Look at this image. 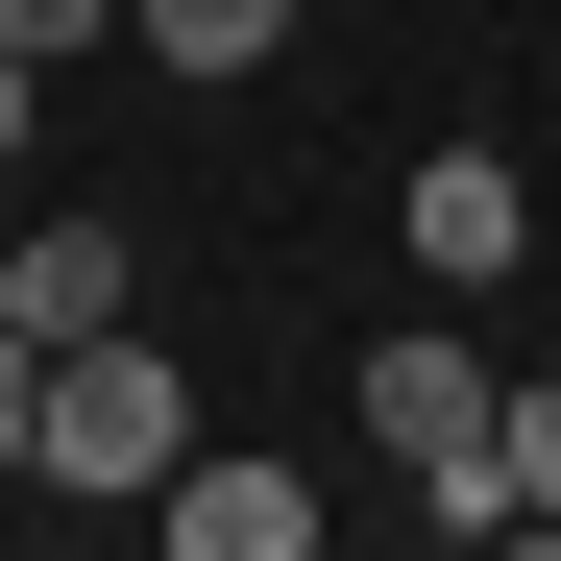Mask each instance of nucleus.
I'll list each match as a JSON object with an SVG mask.
<instances>
[{"instance_id":"423d86ee","label":"nucleus","mask_w":561,"mask_h":561,"mask_svg":"<svg viewBox=\"0 0 561 561\" xmlns=\"http://www.w3.org/2000/svg\"><path fill=\"white\" fill-rule=\"evenodd\" d=\"M123 25H147L171 73H268V49H294V0H123Z\"/></svg>"},{"instance_id":"1a4fd4ad","label":"nucleus","mask_w":561,"mask_h":561,"mask_svg":"<svg viewBox=\"0 0 561 561\" xmlns=\"http://www.w3.org/2000/svg\"><path fill=\"white\" fill-rule=\"evenodd\" d=\"M25 439H49V342L0 318V463H25Z\"/></svg>"},{"instance_id":"0eeeda50","label":"nucleus","mask_w":561,"mask_h":561,"mask_svg":"<svg viewBox=\"0 0 561 561\" xmlns=\"http://www.w3.org/2000/svg\"><path fill=\"white\" fill-rule=\"evenodd\" d=\"M489 463H513V513H561V366H537V391L489 415Z\"/></svg>"},{"instance_id":"f03ea898","label":"nucleus","mask_w":561,"mask_h":561,"mask_svg":"<svg viewBox=\"0 0 561 561\" xmlns=\"http://www.w3.org/2000/svg\"><path fill=\"white\" fill-rule=\"evenodd\" d=\"M391 244H415V294H489V268H537V196H513V147H415Z\"/></svg>"},{"instance_id":"f257e3e1","label":"nucleus","mask_w":561,"mask_h":561,"mask_svg":"<svg viewBox=\"0 0 561 561\" xmlns=\"http://www.w3.org/2000/svg\"><path fill=\"white\" fill-rule=\"evenodd\" d=\"M171 463H196V366H171L147 318H123V342H49V439H25V489H49V513H147Z\"/></svg>"},{"instance_id":"9b49d317","label":"nucleus","mask_w":561,"mask_h":561,"mask_svg":"<svg viewBox=\"0 0 561 561\" xmlns=\"http://www.w3.org/2000/svg\"><path fill=\"white\" fill-rule=\"evenodd\" d=\"M489 561H561V513H513V537H489Z\"/></svg>"},{"instance_id":"39448f33","label":"nucleus","mask_w":561,"mask_h":561,"mask_svg":"<svg viewBox=\"0 0 561 561\" xmlns=\"http://www.w3.org/2000/svg\"><path fill=\"white\" fill-rule=\"evenodd\" d=\"M0 318H25V342H123V220H49V244H0Z\"/></svg>"},{"instance_id":"20e7f679","label":"nucleus","mask_w":561,"mask_h":561,"mask_svg":"<svg viewBox=\"0 0 561 561\" xmlns=\"http://www.w3.org/2000/svg\"><path fill=\"white\" fill-rule=\"evenodd\" d=\"M489 415H513V391H489V366H463L439 318H391V342H366V439H391V463H463Z\"/></svg>"},{"instance_id":"6e6552de","label":"nucleus","mask_w":561,"mask_h":561,"mask_svg":"<svg viewBox=\"0 0 561 561\" xmlns=\"http://www.w3.org/2000/svg\"><path fill=\"white\" fill-rule=\"evenodd\" d=\"M0 49H25V73L49 49H123V0H0Z\"/></svg>"},{"instance_id":"9d476101","label":"nucleus","mask_w":561,"mask_h":561,"mask_svg":"<svg viewBox=\"0 0 561 561\" xmlns=\"http://www.w3.org/2000/svg\"><path fill=\"white\" fill-rule=\"evenodd\" d=\"M25 123H49V73H25V49H0V171H25Z\"/></svg>"},{"instance_id":"7ed1b4c3","label":"nucleus","mask_w":561,"mask_h":561,"mask_svg":"<svg viewBox=\"0 0 561 561\" xmlns=\"http://www.w3.org/2000/svg\"><path fill=\"white\" fill-rule=\"evenodd\" d=\"M147 537H171V561H318V489H294V463H244V439H196V463L147 489Z\"/></svg>"}]
</instances>
